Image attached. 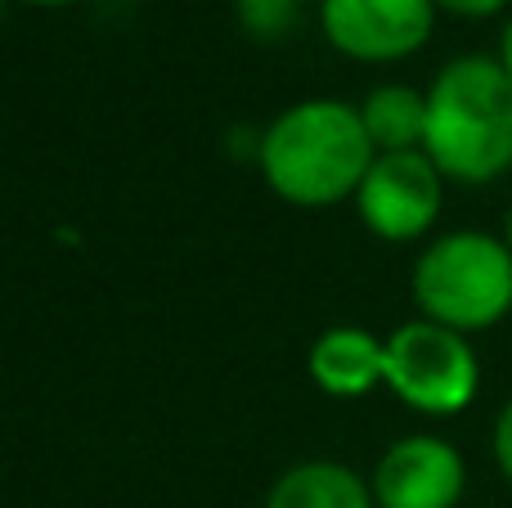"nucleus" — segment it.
Segmentation results:
<instances>
[{
	"label": "nucleus",
	"instance_id": "f257e3e1",
	"mask_svg": "<svg viewBox=\"0 0 512 508\" xmlns=\"http://www.w3.org/2000/svg\"><path fill=\"white\" fill-rule=\"evenodd\" d=\"M373 149L360 104L301 99L288 104L256 144V162L274 198L292 207H333L355 198L369 176Z\"/></svg>",
	"mask_w": 512,
	"mask_h": 508
},
{
	"label": "nucleus",
	"instance_id": "f03ea898",
	"mask_svg": "<svg viewBox=\"0 0 512 508\" xmlns=\"http://www.w3.org/2000/svg\"><path fill=\"white\" fill-rule=\"evenodd\" d=\"M423 153L445 180L490 185L512 167V77L490 54H459L427 86Z\"/></svg>",
	"mask_w": 512,
	"mask_h": 508
},
{
	"label": "nucleus",
	"instance_id": "7ed1b4c3",
	"mask_svg": "<svg viewBox=\"0 0 512 508\" xmlns=\"http://www.w3.org/2000/svg\"><path fill=\"white\" fill-rule=\"evenodd\" d=\"M418 315L454 333H486L512 311V252L504 234L450 230L409 270Z\"/></svg>",
	"mask_w": 512,
	"mask_h": 508
},
{
	"label": "nucleus",
	"instance_id": "20e7f679",
	"mask_svg": "<svg viewBox=\"0 0 512 508\" xmlns=\"http://www.w3.org/2000/svg\"><path fill=\"white\" fill-rule=\"evenodd\" d=\"M387 392L427 419H454L481 392V360L468 333L409 320L387 333Z\"/></svg>",
	"mask_w": 512,
	"mask_h": 508
},
{
	"label": "nucleus",
	"instance_id": "39448f33",
	"mask_svg": "<svg viewBox=\"0 0 512 508\" xmlns=\"http://www.w3.org/2000/svg\"><path fill=\"white\" fill-rule=\"evenodd\" d=\"M441 198H445V176L423 149H414V153H378L351 203L373 239L418 243L423 234H432L436 216H441Z\"/></svg>",
	"mask_w": 512,
	"mask_h": 508
},
{
	"label": "nucleus",
	"instance_id": "423d86ee",
	"mask_svg": "<svg viewBox=\"0 0 512 508\" xmlns=\"http://www.w3.org/2000/svg\"><path fill=\"white\" fill-rule=\"evenodd\" d=\"M324 41L355 63H396L427 45L436 0H324Z\"/></svg>",
	"mask_w": 512,
	"mask_h": 508
},
{
	"label": "nucleus",
	"instance_id": "0eeeda50",
	"mask_svg": "<svg viewBox=\"0 0 512 508\" xmlns=\"http://www.w3.org/2000/svg\"><path fill=\"white\" fill-rule=\"evenodd\" d=\"M369 486L378 508H459L468 491V464L445 437L414 432L382 450Z\"/></svg>",
	"mask_w": 512,
	"mask_h": 508
},
{
	"label": "nucleus",
	"instance_id": "6e6552de",
	"mask_svg": "<svg viewBox=\"0 0 512 508\" xmlns=\"http://www.w3.org/2000/svg\"><path fill=\"white\" fill-rule=\"evenodd\" d=\"M306 374L333 401H360V396L387 387V338L360 329V324H333L310 342Z\"/></svg>",
	"mask_w": 512,
	"mask_h": 508
},
{
	"label": "nucleus",
	"instance_id": "1a4fd4ad",
	"mask_svg": "<svg viewBox=\"0 0 512 508\" xmlns=\"http://www.w3.org/2000/svg\"><path fill=\"white\" fill-rule=\"evenodd\" d=\"M265 508H378L373 486L337 459H306L274 477Z\"/></svg>",
	"mask_w": 512,
	"mask_h": 508
},
{
	"label": "nucleus",
	"instance_id": "9d476101",
	"mask_svg": "<svg viewBox=\"0 0 512 508\" xmlns=\"http://www.w3.org/2000/svg\"><path fill=\"white\" fill-rule=\"evenodd\" d=\"M360 117L378 153H414L427 140V90L400 81L373 86L360 99Z\"/></svg>",
	"mask_w": 512,
	"mask_h": 508
},
{
	"label": "nucleus",
	"instance_id": "9b49d317",
	"mask_svg": "<svg viewBox=\"0 0 512 508\" xmlns=\"http://www.w3.org/2000/svg\"><path fill=\"white\" fill-rule=\"evenodd\" d=\"M243 32L256 41H279L297 18V0H234Z\"/></svg>",
	"mask_w": 512,
	"mask_h": 508
},
{
	"label": "nucleus",
	"instance_id": "f8f14e48",
	"mask_svg": "<svg viewBox=\"0 0 512 508\" xmlns=\"http://www.w3.org/2000/svg\"><path fill=\"white\" fill-rule=\"evenodd\" d=\"M495 464L512 482V396L504 401V410H499V419H495Z\"/></svg>",
	"mask_w": 512,
	"mask_h": 508
},
{
	"label": "nucleus",
	"instance_id": "ddd939ff",
	"mask_svg": "<svg viewBox=\"0 0 512 508\" xmlns=\"http://www.w3.org/2000/svg\"><path fill=\"white\" fill-rule=\"evenodd\" d=\"M512 0H436V9H445V14L454 18H495L504 14Z\"/></svg>",
	"mask_w": 512,
	"mask_h": 508
},
{
	"label": "nucleus",
	"instance_id": "4468645a",
	"mask_svg": "<svg viewBox=\"0 0 512 508\" xmlns=\"http://www.w3.org/2000/svg\"><path fill=\"white\" fill-rule=\"evenodd\" d=\"M499 63H504V72L512 77V14H508V23H504V32H499V54H495Z\"/></svg>",
	"mask_w": 512,
	"mask_h": 508
},
{
	"label": "nucleus",
	"instance_id": "2eb2a0df",
	"mask_svg": "<svg viewBox=\"0 0 512 508\" xmlns=\"http://www.w3.org/2000/svg\"><path fill=\"white\" fill-rule=\"evenodd\" d=\"M23 5H36V9H63V5H77V0H23Z\"/></svg>",
	"mask_w": 512,
	"mask_h": 508
},
{
	"label": "nucleus",
	"instance_id": "dca6fc26",
	"mask_svg": "<svg viewBox=\"0 0 512 508\" xmlns=\"http://www.w3.org/2000/svg\"><path fill=\"white\" fill-rule=\"evenodd\" d=\"M504 243H508V252H512V212H508V221H504Z\"/></svg>",
	"mask_w": 512,
	"mask_h": 508
}]
</instances>
